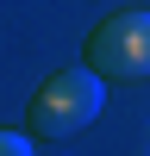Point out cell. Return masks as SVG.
<instances>
[{
  "instance_id": "cell-1",
  "label": "cell",
  "mask_w": 150,
  "mask_h": 156,
  "mask_svg": "<svg viewBox=\"0 0 150 156\" xmlns=\"http://www.w3.org/2000/svg\"><path fill=\"white\" fill-rule=\"evenodd\" d=\"M100 106H106V75H94L81 62V69H56L44 87L31 94V106H25V125H31V137H75L88 131V125L100 119Z\"/></svg>"
},
{
  "instance_id": "cell-2",
  "label": "cell",
  "mask_w": 150,
  "mask_h": 156,
  "mask_svg": "<svg viewBox=\"0 0 150 156\" xmlns=\"http://www.w3.org/2000/svg\"><path fill=\"white\" fill-rule=\"evenodd\" d=\"M88 69L106 81H150V6H125L88 31Z\"/></svg>"
},
{
  "instance_id": "cell-3",
  "label": "cell",
  "mask_w": 150,
  "mask_h": 156,
  "mask_svg": "<svg viewBox=\"0 0 150 156\" xmlns=\"http://www.w3.org/2000/svg\"><path fill=\"white\" fill-rule=\"evenodd\" d=\"M0 156H31V131H0Z\"/></svg>"
}]
</instances>
